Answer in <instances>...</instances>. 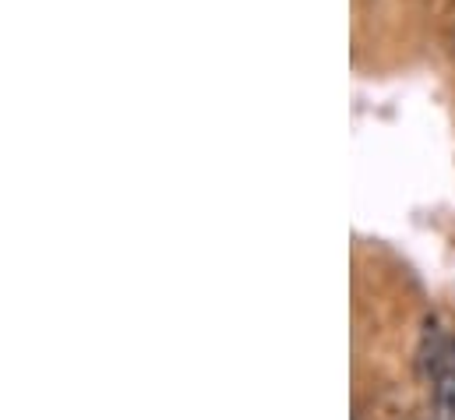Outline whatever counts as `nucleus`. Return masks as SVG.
<instances>
[{"mask_svg":"<svg viewBox=\"0 0 455 420\" xmlns=\"http://www.w3.org/2000/svg\"><path fill=\"white\" fill-rule=\"evenodd\" d=\"M452 346H455V339H449V332L442 328L438 318H431V321L424 325V335H420V368H424L431 378H438L442 368L452 360Z\"/></svg>","mask_w":455,"mask_h":420,"instance_id":"nucleus-1","label":"nucleus"},{"mask_svg":"<svg viewBox=\"0 0 455 420\" xmlns=\"http://www.w3.org/2000/svg\"><path fill=\"white\" fill-rule=\"evenodd\" d=\"M438 420H455V410H438Z\"/></svg>","mask_w":455,"mask_h":420,"instance_id":"nucleus-2","label":"nucleus"},{"mask_svg":"<svg viewBox=\"0 0 455 420\" xmlns=\"http://www.w3.org/2000/svg\"><path fill=\"white\" fill-rule=\"evenodd\" d=\"M452 364H455V346H452Z\"/></svg>","mask_w":455,"mask_h":420,"instance_id":"nucleus-3","label":"nucleus"}]
</instances>
